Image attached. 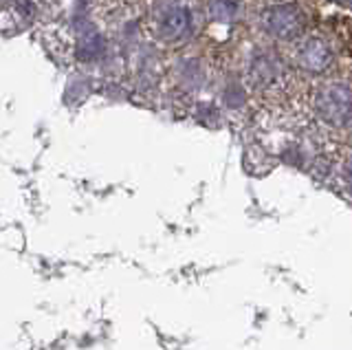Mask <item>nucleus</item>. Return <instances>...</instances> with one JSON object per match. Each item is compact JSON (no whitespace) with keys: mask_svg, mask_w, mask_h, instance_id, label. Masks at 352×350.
I'll return each instance as SVG.
<instances>
[{"mask_svg":"<svg viewBox=\"0 0 352 350\" xmlns=\"http://www.w3.org/2000/svg\"><path fill=\"white\" fill-rule=\"evenodd\" d=\"M267 27H269L271 34L280 36V38H293V36L300 34V29L304 27V20H302L300 9L275 7L267 16Z\"/></svg>","mask_w":352,"mask_h":350,"instance_id":"obj_2","label":"nucleus"},{"mask_svg":"<svg viewBox=\"0 0 352 350\" xmlns=\"http://www.w3.org/2000/svg\"><path fill=\"white\" fill-rule=\"evenodd\" d=\"M209 9H212L214 18H218V20H231L238 16L236 0H212V3H209Z\"/></svg>","mask_w":352,"mask_h":350,"instance_id":"obj_5","label":"nucleus"},{"mask_svg":"<svg viewBox=\"0 0 352 350\" xmlns=\"http://www.w3.org/2000/svg\"><path fill=\"white\" fill-rule=\"evenodd\" d=\"M300 60L306 69H313V71H322L330 64V49L324 45L322 40H306L302 49H300Z\"/></svg>","mask_w":352,"mask_h":350,"instance_id":"obj_4","label":"nucleus"},{"mask_svg":"<svg viewBox=\"0 0 352 350\" xmlns=\"http://www.w3.org/2000/svg\"><path fill=\"white\" fill-rule=\"evenodd\" d=\"M187 29H190V16L179 5L161 9V14L157 16V31L163 38L179 40L187 34Z\"/></svg>","mask_w":352,"mask_h":350,"instance_id":"obj_3","label":"nucleus"},{"mask_svg":"<svg viewBox=\"0 0 352 350\" xmlns=\"http://www.w3.org/2000/svg\"><path fill=\"white\" fill-rule=\"evenodd\" d=\"M317 106L328 122H346L352 117V93L344 86H330L319 95Z\"/></svg>","mask_w":352,"mask_h":350,"instance_id":"obj_1","label":"nucleus"}]
</instances>
